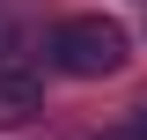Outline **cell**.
Listing matches in <instances>:
<instances>
[{"instance_id":"1","label":"cell","mask_w":147,"mask_h":140,"mask_svg":"<svg viewBox=\"0 0 147 140\" xmlns=\"http://www.w3.org/2000/svg\"><path fill=\"white\" fill-rule=\"evenodd\" d=\"M52 67L74 74V81H103V74L125 67V22L110 15H74L52 30Z\"/></svg>"},{"instance_id":"2","label":"cell","mask_w":147,"mask_h":140,"mask_svg":"<svg viewBox=\"0 0 147 140\" xmlns=\"http://www.w3.org/2000/svg\"><path fill=\"white\" fill-rule=\"evenodd\" d=\"M37 103H44V88H37L30 67H15V59H0V125H30Z\"/></svg>"},{"instance_id":"3","label":"cell","mask_w":147,"mask_h":140,"mask_svg":"<svg viewBox=\"0 0 147 140\" xmlns=\"http://www.w3.org/2000/svg\"><path fill=\"white\" fill-rule=\"evenodd\" d=\"M96 140H147V125H110V133H96Z\"/></svg>"},{"instance_id":"4","label":"cell","mask_w":147,"mask_h":140,"mask_svg":"<svg viewBox=\"0 0 147 140\" xmlns=\"http://www.w3.org/2000/svg\"><path fill=\"white\" fill-rule=\"evenodd\" d=\"M140 125H147V96H140Z\"/></svg>"}]
</instances>
